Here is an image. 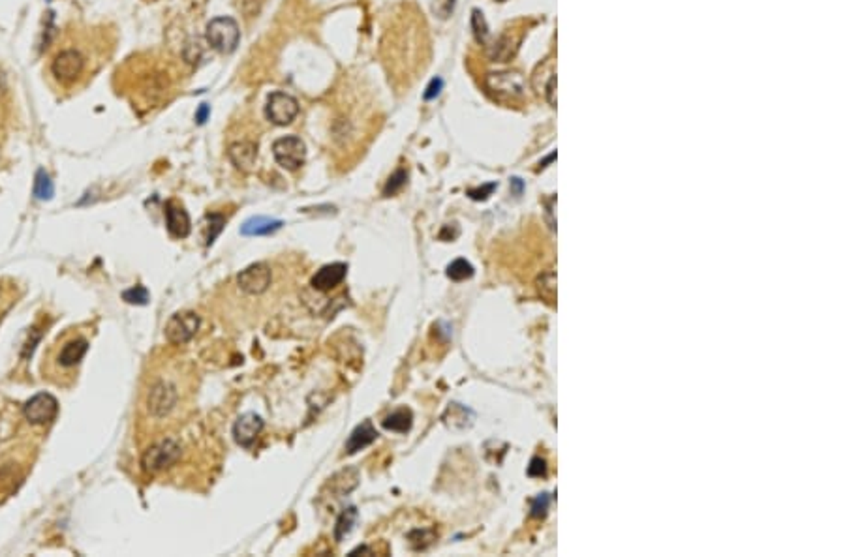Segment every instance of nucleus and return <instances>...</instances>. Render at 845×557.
Returning <instances> with one entry per match:
<instances>
[{"instance_id":"obj_1","label":"nucleus","mask_w":845,"mask_h":557,"mask_svg":"<svg viewBox=\"0 0 845 557\" xmlns=\"http://www.w3.org/2000/svg\"><path fill=\"white\" fill-rule=\"evenodd\" d=\"M49 75L61 91H77L92 75L91 56L75 43L61 45L49 61Z\"/></svg>"},{"instance_id":"obj_2","label":"nucleus","mask_w":845,"mask_h":557,"mask_svg":"<svg viewBox=\"0 0 845 557\" xmlns=\"http://www.w3.org/2000/svg\"><path fill=\"white\" fill-rule=\"evenodd\" d=\"M209 45L222 55H230L241 42V29L233 17H214L205 29Z\"/></svg>"},{"instance_id":"obj_3","label":"nucleus","mask_w":845,"mask_h":557,"mask_svg":"<svg viewBox=\"0 0 845 557\" xmlns=\"http://www.w3.org/2000/svg\"><path fill=\"white\" fill-rule=\"evenodd\" d=\"M183 455V448L175 439H162L147 448L141 456V467L145 473H160L175 466Z\"/></svg>"},{"instance_id":"obj_4","label":"nucleus","mask_w":845,"mask_h":557,"mask_svg":"<svg viewBox=\"0 0 845 557\" xmlns=\"http://www.w3.org/2000/svg\"><path fill=\"white\" fill-rule=\"evenodd\" d=\"M273 156L282 169L297 171L306 160V145L297 135H286L273 143Z\"/></svg>"},{"instance_id":"obj_5","label":"nucleus","mask_w":845,"mask_h":557,"mask_svg":"<svg viewBox=\"0 0 845 557\" xmlns=\"http://www.w3.org/2000/svg\"><path fill=\"white\" fill-rule=\"evenodd\" d=\"M299 111H301V107H299L297 100H295L292 94H286V92L280 91L273 92V94L269 96L267 105H265V116H267L273 124H276V126H287V124H292V122L297 119Z\"/></svg>"},{"instance_id":"obj_6","label":"nucleus","mask_w":845,"mask_h":557,"mask_svg":"<svg viewBox=\"0 0 845 557\" xmlns=\"http://www.w3.org/2000/svg\"><path fill=\"white\" fill-rule=\"evenodd\" d=\"M200 325L201 319L195 312H179L171 315V319L165 325V338L175 346H183L197 334Z\"/></svg>"},{"instance_id":"obj_7","label":"nucleus","mask_w":845,"mask_h":557,"mask_svg":"<svg viewBox=\"0 0 845 557\" xmlns=\"http://www.w3.org/2000/svg\"><path fill=\"white\" fill-rule=\"evenodd\" d=\"M271 280H273V273L267 263H254L239 273L237 285L246 295H262L269 289Z\"/></svg>"},{"instance_id":"obj_8","label":"nucleus","mask_w":845,"mask_h":557,"mask_svg":"<svg viewBox=\"0 0 845 557\" xmlns=\"http://www.w3.org/2000/svg\"><path fill=\"white\" fill-rule=\"evenodd\" d=\"M59 413V402L53 394L40 392L23 406L24 418L32 424H49Z\"/></svg>"},{"instance_id":"obj_9","label":"nucleus","mask_w":845,"mask_h":557,"mask_svg":"<svg viewBox=\"0 0 845 557\" xmlns=\"http://www.w3.org/2000/svg\"><path fill=\"white\" fill-rule=\"evenodd\" d=\"M177 398H179V396H177L175 387H173L171 383L158 381L151 388V392H149L147 406H149V411H151L154 417H164V415H167V413L175 407Z\"/></svg>"},{"instance_id":"obj_10","label":"nucleus","mask_w":845,"mask_h":557,"mask_svg":"<svg viewBox=\"0 0 845 557\" xmlns=\"http://www.w3.org/2000/svg\"><path fill=\"white\" fill-rule=\"evenodd\" d=\"M263 430V418L255 413H244L233 424V437L237 445L244 448H252L255 439L260 437Z\"/></svg>"},{"instance_id":"obj_11","label":"nucleus","mask_w":845,"mask_h":557,"mask_svg":"<svg viewBox=\"0 0 845 557\" xmlns=\"http://www.w3.org/2000/svg\"><path fill=\"white\" fill-rule=\"evenodd\" d=\"M346 274L347 265H344V263H331V265H325V267L320 268V270L312 276V289L322 291V293L335 289L336 285H341L342 282H344Z\"/></svg>"},{"instance_id":"obj_12","label":"nucleus","mask_w":845,"mask_h":557,"mask_svg":"<svg viewBox=\"0 0 845 557\" xmlns=\"http://www.w3.org/2000/svg\"><path fill=\"white\" fill-rule=\"evenodd\" d=\"M227 156L232 164L243 173H250L257 162V143L254 141H237L227 148Z\"/></svg>"},{"instance_id":"obj_13","label":"nucleus","mask_w":845,"mask_h":557,"mask_svg":"<svg viewBox=\"0 0 845 557\" xmlns=\"http://www.w3.org/2000/svg\"><path fill=\"white\" fill-rule=\"evenodd\" d=\"M165 224H167V231L175 238H186L192 231V222H190L188 212L184 211L183 206L177 205L173 201L165 203Z\"/></svg>"},{"instance_id":"obj_14","label":"nucleus","mask_w":845,"mask_h":557,"mask_svg":"<svg viewBox=\"0 0 845 557\" xmlns=\"http://www.w3.org/2000/svg\"><path fill=\"white\" fill-rule=\"evenodd\" d=\"M376 439L377 432L376 428H374V424H372V420H365V422H361L359 426L350 434V437H347L346 452L347 455H355V452H359L363 448L371 447Z\"/></svg>"},{"instance_id":"obj_15","label":"nucleus","mask_w":845,"mask_h":557,"mask_svg":"<svg viewBox=\"0 0 845 557\" xmlns=\"http://www.w3.org/2000/svg\"><path fill=\"white\" fill-rule=\"evenodd\" d=\"M359 484V471L355 467H346L329 479V488L336 497L346 496Z\"/></svg>"},{"instance_id":"obj_16","label":"nucleus","mask_w":845,"mask_h":557,"mask_svg":"<svg viewBox=\"0 0 845 557\" xmlns=\"http://www.w3.org/2000/svg\"><path fill=\"white\" fill-rule=\"evenodd\" d=\"M282 225H284L282 220L267 218V216H255V218H250L244 222L243 227H241V233H243L244 236L271 235L274 231H278Z\"/></svg>"},{"instance_id":"obj_17","label":"nucleus","mask_w":845,"mask_h":557,"mask_svg":"<svg viewBox=\"0 0 845 557\" xmlns=\"http://www.w3.org/2000/svg\"><path fill=\"white\" fill-rule=\"evenodd\" d=\"M412 424H414V413L410 411L407 407L396 409V411H393L382 420V426L385 430L396 432V434H406V432H410Z\"/></svg>"},{"instance_id":"obj_18","label":"nucleus","mask_w":845,"mask_h":557,"mask_svg":"<svg viewBox=\"0 0 845 557\" xmlns=\"http://www.w3.org/2000/svg\"><path fill=\"white\" fill-rule=\"evenodd\" d=\"M87 351H89V344H87V339H83V338L72 339V342H68L66 346L62 347L61 355H59V363H61L62 366H66V368H70V366H75V364H80L81 360H83V357L87 355Z\"/></svg>"},{"instance_id":"obj_19","label":"nucleus","mask_w":845,"mask_h":557,"mask_svg":"<svg viewBox=\"0 0 845 557\" xmlns=\"http://www.w3.org/2000/svg\"><path fill=\"white\" fill-rule=\"evenodd\" d=\"M357 518H359V512H357L355 507H347V509L342 510L341 516H338V520H336V526H335V539L342 540L344 537H346V535L352 533V529H353V526H355Z\"/></svg>"},{"instance_id":"obj_20","label":"nucleus","mask_w":845,"mask_h":557,"mask_svg":"<svg viewBox=\"0 0 845 557\" xmlns=\"http://www.w3.org/2000/svg\"><path fill=\"white\" fill-rule=\"evenodd\" d=\"M55 195V186L53 181L49 178V175L43 169L36 173V181H34V197L38 201H49Z\"/></svg>"},{"instance_id":"obj_21","label":"nucleus","mask_w":845,"mask_h":557,"mask_svg":"<svg viewBox=\"0 0 845 557\" xmlns=\"http://www.w3.org/2000/svg\"><path fill=\"white\" fill-rule=\"evenodd\" d=\"M491 89L500 92L521 91V81L518 77H511V73H494V77H491Z\"/></svg>"},{"instance_id":"obj_22","label":"nucleus","mask_w":845,"mask_h":557,"mask_svg":"<svg viewBox=\"0 0 845 557\" xmlns=\"http://www.w3.org/2000/svg\"><path fill=\"white\" fill-rule=\"evenodd\" d=\"M472 276H474V267L466 259L453 261L447 267V278H451L453 282H463V280H468Z\"/></svg>"},{"instance_id":"obj_23","label":"nucleus","mask_w":845,"mask_h":557,"mask_svg":"<svg viewBox=\"0 0 845 557\" xmlns=\"http://www.w3.org/2000/svg\"><path fill=\"white\" fill-rule=\"evenodd\" d=\"M406 182H407V171L396 169L395 173L387 178V182H385V186H383V195H385V197H391V195L398 194V192L406 186Z\"/></svg>"},{"instance_id":"obj_24","label":"nucleus","mask_w":845,"mask_h":557,"mask_svg":"<svg viewBox=\"0 0 845 557\" xmlns=\"http://www.w3.org/2000/svg\"><path fill=\"white\" fill-rule=\"evenodd\" d=\"M122 298L128 304H137V306H145L149 303V291L143 285H135L132 289H126L122 293Z\"/></svg>"},{"instance_id":"obj_25","label":"nucleus","mask_w":845,"mask_h":557,"mask_svg":"<svg viewBox=\"0 0 845 557\" xmlns=\"http://www.w3.org/2000/svg\"><path fill=\"white\" fill-rule=\"evenodd\" d=\"M207 222H209V235H207V246H211V244L214 243V238L222 233V229H224L225 225V218L222 216V214H209L207 216Z\"/></svg>"},{"instance_id":"obj_26","label":"nucleus","mask_w":845,"mask_h":557,"mask_svg":"<svg viewBox=\"0 0 845 557\" xmlns=\"http://www.w3.org/2000/svg\"><path fill=\"white\" fill-rule=\"evenodd\" d=\"M472 24H474V34H475V40L479 43H485L486 36H488V29H486V21L485 17H483V13L479 12V10H475L474 12V17H472Z\"/></svg>"},{"instance_id":"obj_27","label":"nucleus","mask_w":845,"mask_h":557,"mask_svg":"<svg viewBox=\"0 0 845 557\" xmlns=\"http://www.w3.org/2000/svg\"><path fill=\"white\" fill-rule=\"evenodd\" d=\"M456 0H434L432 2V12L440 19L451 17V13L455 10Z\"/></svg>"},{"instance_id":"obj_28","label":"nucleus","mask_w":845,"mask_h":557,"mask_svg":"<svg viewBox=\"0 0 845 557\" xmlns=\"http://www.w3.org/2000/svg\"><path fill=\"white\" fill-rule=\"evenodd\" d=\"M548 496L547 494H541V496L535 497V501L532 503V516L534 518H543V516L547 514L548 510Z\"/></svg>"},{"instance_id":"obj_29","label":"nucleus","mask_w":845,"mask_h":557,"mask_svg":"<svg viewBox=\"0 0 845 557\" xmlns=\"http://www.w3.org/2000/svg\"><path fill=\"white\" fill-rule=\"evenodd\" d=\"M530 477H545L547 475V461L543 458H534L528 466Z\"/></svg>"},{"instance_id":"obj_30","label":"nucleus","mask_w":845,"mask_h":557,"mask_svg":"<svg viewBox=\"0 0 845 557\" xmlns=\"http://www.w3.org/2000/svg\"><path fill=\"white\" fill-rule=\"evenodd\" d=\"M442 86H444V81H442V77H436L432 79L431 85H428V89L425 91V100L428 102V100H434V98L438 96L440 92H442Z\"/></svg>"},{"instance_id":"obj_31","label":"nucleus","mask_w":845,"mask_h":557,"mask_svg":"<svg viewBox=\"0 0 845 557\" xmlns=\"http://www.w3.org/2000/svg\"><path fill=\"white\" fill-rule=\"evenodd\" d=\"M494 188H496V184H486V186H483V188H475V190H470L468 195L472 197V199L475 201H481V199H486L488 195L493 194Z\"/></svg>"},{"instance_id":"obj_32","label":"nucleus","mask_w":845,"mask_h":557,"mask_svg":"<svg viewBox=\"0 0 845 557\" xmlns=\"http://www.w3.org/2000/svg\"><path fill=\"white\" fill-rule=\"evenodd\" d=\"M209 116H211V107H209L207 103H201L197 111H195V122H197V124H205Z\"/></svg>"},{"instance_id":"obj_33","label":"nucleus","mask_w":845,"mask_h":557,"mask_svg":"<svg viewBox=\"0 0 845 557\" xmlns=\"http://www.w3.org/2000/svg\"><path fill=\"white\" fill-rule=\"evenodd\" d=\"M6 91H8V86H6V77H4V73L0 72V98H2V96H4V94H6Z\"/></svg>"},{"instance_id":"obj_34","label":"nucleus","mask_w":845,"mask_h":557,"mask_svg":"<svg viewBox=\"0 0 845 557\" xmlns=\"http://www.w3.org/2000/svg\"><path fill=\"white\" fill-rule=\"evenodd\" d=\"M511 184L515 186V190H517V194H521V190H523V182H521V178H513V181H511Z\"/></svg>"}]
</instances>
